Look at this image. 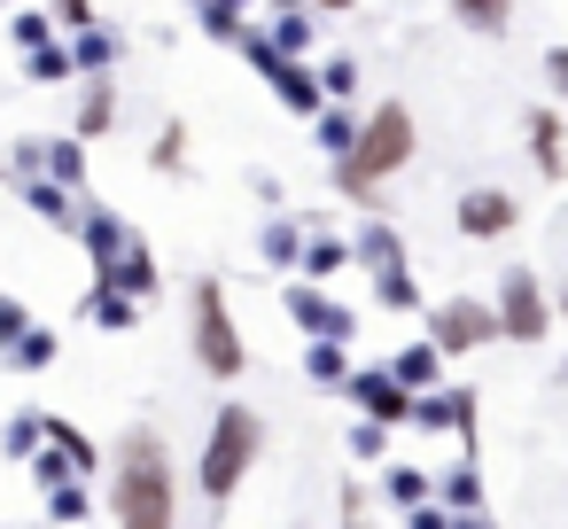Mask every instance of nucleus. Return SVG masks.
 <instances>
[{"mask_svg": "<svg viewBox=\"0 0 568 529\" xmlns=\"http://www.w3.org/2000/svg\"><path fill=\"white\" fill-rule=\"evenodd\" d=\"M110 513H118V529H172V521H180V490H172V459H164L156 428H133V436L118 444Z\"/></svg>", "mask_w": 568, "mask_h": 529, "instance_id": "1", "label": "nucleus"}, {"mask_svg": "<svg viewBox=\"0 0 568 529\" xmlns=\"http://www.w3.org/2000/svg\"><path fill=\"white\" fill-rule=\"evenodd\" d=\"M405 156H413V110H405V102H382V110L351 133V149H343V187L374 203V187H382Z\"/></svg>", "mask_w": 568, "mask_h": 529, "instance_id": "2", "label": "nucleus"}, {"mask_svg": "<svg viewBox=\"0 0 568 529\" xmlns=\"http://www.w3.org/2000/svg\"><path fill=\"white\" fill-rule=\"evenodd\" d=\"M257 413L250 405H226L219 420H211V444H203V490L211 498H234L242 490V475L257 467Z\"/></svg>", "mask_w": 568, "mask_h": 529, "instance_id": "3", "label": "nucleus"}, {"mask_svg": "<svg viewBox=\"0 0 568 529\" xmlns=\"http://www.w3.org/2000/svg\"><path fill=\"white\" fill-rule=\"evenodd\" d=\"M195 358L219 374V382H234L242 374V335H234V319H226V288L219 281H195Z\"/></svg>", "mask_w": 568, "mask_h": 529, "instance_id": "4", "label": "nucleus"}, {"mask_svg": "<svg viewBox=\"0 0 568 529\" xmlns=\"http://www.w3.org/2000/svg\"><path fill=\"white\" fill-rule=\"evenodd\" d=\"M545 327H552V312H545L537 281H529V273H506V288H498V335H514V343H537Z\"/></svg>", "mask_w": 568, "mask_h": 529, "instance_id": "5", "label": "nucleus"}, {"mask_svg": "<svg viewBox=\"0 0 568 529\" xmlns=\"http://www.w3.org/2000/svg\"><path fill=\"white\" fill-rule=\"evenodd\" d=\"M498 335V312H483V304H436V350H475V343H490Z\"/></svg>", "mask_w": 568, "mask_h": 529, "instance_id": "6", "label": "nucleus"}, {"mask_svg": "<svg viewBox=\"0 0 568 529\" xmlns=\"http://www.w3.org/2000/svg\"><path fill=\"white\" fill-rule=\"evenodd\" d=\"M506 226H514V195H498V187H475V195H459V234L490 242V234H506Z\"/></svg>", "mask_w": 568, "mask_h": 529, "instance_id": "7", "label": "nucleus"}, {"mask_svg": "<svg viewBox=\"0 0 568 529\" xmlns=\"http://www.w3.org/2000/svg\"><path fill=\"white\" fill-rule=\"evenodd\" d=\"M288 312H296L312 335H335V343L351 335V312H343V304H327V296H312V288H296V296H288Z\"/></svg>", "mask_w": 568, "mask_h": 529, "instance_id": "8", "label": "nucleus"}, {"mask_svg": "<svg viewBox=\"0 0 568 529\" xmlns=\"http://www.w3.org/2000/svg\"><path fill=\"white\" fill-rule=\"evenodd\" d=\"M351 389H358V405H366L374 420H397V413H405V389H397L389 374H351Z\"/></svg>", "mask_w": 568, "mask_h": 529, "instance_id": "9", "label": "nucleus"}, {"mask_svg": "<svg viewBox=\"0 0 568 529\" xmlns=\"http://www.w3.org/2000/svg\"><path fill=\"white\" fill-rule=\"evenodd\" d=\"M110 118H118V87H110V79H94V94H87V110H79V141H102V133H110Z\"/></svg>", "mask_w": 568, "mask_h": 529, "instance_id": "10", "label": "nucleus"}, {"mask_svg": "<svg viewBox=\"0 0 568 529\" xmlns=\"http://www.w3.org/2000/svg\"><path fill=\"white\" fill-rule=\"evenodd\" d=\"M48 444H55V451H63V467H79V475H87V467H94V444H87V436H79V428H71V420H48Z\"/></svg>", "mask_w": 568, "mask_h": 529, "instance_id": "11", "label": "nucleus"}, {"mask_svg": "<svg viewBox=\"0 0 568 529\" xmlns=\"http://www.w3.org/2000/svg\"><path fill=\"white\" fill-rule=\"evenodd\" d=\"M48 358H55V335H48V327H24V335L9 343V366H48Z\"/></svg>", "mask_w": 568, "mask_h": 529, "instance_id": "12", "label": "nucleus"}, {"mask_svg": "<svg viewBox=\"0 0 568 529\" xmlns=\"http://www.w3.org/2000/svg\"><path fill=\"white\" fill-rule=\"evenodd\" d=\"M71 63H79V71H110V63H118V40L87 24V40H79V55H71Z\"/></svg>", "mask_w": 568, "mask_h": 529, "instance_id": "13", "label": "nucleus"}, {"mask_svg": "<svg viewBox=\"0 0 568 529\" xmlns=\"http://www.w3.org/2000/svg\"><path fill=\"white\" fill-rule=\"evenodd\" d=\"M94 319H102V327H133V296H118V281H102V296H94Z\"/></svg>", "mask_w": 568, "mask_h": 529, "instance_id": "14", "label": "nucleus"}, {"mask_svg": "<svg viewBox=\"0 0 568 529\" xmlns=\"http://www.w3.org/2000/svg\"><path fill=\"white\" fill-rule=\"evenodd\" d=\"M48 513H55V521H79V513H87V490H79V482H48Z\"/></svg>", "mask_w": 568, "mask_h": 529, "instance_id": "15", "label": "nucleus"}, {"mask_svg": "<svg viewBox=\"0 0 568 529\" xmlns=\"http://www.w3.org/2000/svg\"><path fill=\"white\" fill-rule=\"evenodd\" d=\"M452 9L475 24V32H498V17H506V0H452Z\"/></svg>", "mask_w": 568, "mask_h": 529, "instance_id": "16", "label": "nucleus"}, {"mask_svg": "<svg viewBox=\"0 0 568 529\" xmlns=\"http://www.w3.org/2000/svg\"><path fill=\"white\" fill-rule=\"evenodd\" d=\"M79 63L63 55V48H32V79H71Z\"/></svg>", "mask_w": 568, "mask_h": 529, "instance_id": "17", "label": "nucleus"}, {"mask_svg": "<svg viewBox=\"0 0 568 529\" xmlns=\"http://www.w3.org/2000/svg\"><path fill=\"white\" fill-rule=\"evenodd\" d=\"M24 195H32V211H40V218H55V226H71V203H63V195H55L48 180H40V187H24Z\"/></svg>", "mask_w": 568, "mask_h": 529, "instance_id": "18", "label": "nucleus"}, {"mask_svg": "<svg viewBox=\"0 0 568 529\" xmlns=\"http://www.w3.org/2000/svg\"><path fill=\"white\" fill-rule=\"evenodd\" d=\"M351 133H358L351 118H320V141H327V156H343V149H351Z\"/></svg>", "mask_w": 568, "mask_h": 529, "instance_id": "19", "label": "nucleus"}, {"mask_svg": "<svg viewBox=\"0 0 568 529\" xmlns=\"http://www.w3.org/2000/svg\"><path fill=\"white\" fill-rule=\"evenodd\" d=\"M24 327H32V319H24V304H17V296H0V343H17Z\"/></svg>", "mask_w": 568, "mask_h": 529, "instance_id": "20", "label": "nucleus"}, {"mask_svg": "<svg viewBox=\"0 0 568 529\" xmlns=\"http://www.w3.org/2000/svg\"><path fill=\"white\" fill-rule=\"evenodd\" d=\"M17 40H24V48H48V17L24 9V17H17Z\"/></svg>", "mask_w": 568, "mask_h": 529, "instance_id": "21", "label": "nucleus"}, {"mask_svg": "<svg viewBox=\"0 0 568 529\" xmlns=\"http://www.w3.org/2000/svg\"><path fill=\"white\" fill-rule=\"evenodd\" d=\"M180 156H187V133H180V125H164V141H156V164H164V172H172V164H180Z\"/></svg>", "mask_w": 568, "mask_h": 529, "instance_id": "22", "label": "nucleus"}, {"mask_svg": "<svg viewBox=\"0 0 568 529\" xmlns=\"http://www.w3.org/2000/svg\"><path fill=\"white\" fill-rule=\"evenodd\" d=\"M343 257H351V250H343V242H312V257H304V265H312V273H335V265H343Z\"/></svg>", "mask_w": 568, "mask_h": 529, "instance_id": "23", "label": "nucleus"}, {"mask_svg": "<svg viewBox=\"0 0 568 529\" xmlns=\"http://www.w3.org/2000/svg\"><path fill=\"white\" fill-rule=\"evenodd\" d=\"M55 17H63L71 32H87V24H94V0H55Z\"/></svg>", "mask_w": 568, "mask_h": 529, "instance_id": "24", "label": "nucleus"}, {"mask_svg": "<svg viewBox=\"0 0 568 529\" xmlns=\"http://www.w3.org/2000/svg\"><path fill=\"white\" fill-rule=\"evenodd\" d=\"M312 374H320V382H343V350L320 343V350H312Z\"/></svg>", "mask_w": 568, "mask_h": 529, "instance_id": "25", "label": "nucleus"}, {"mask_svg": "<svg viewBox=\"0 0 568 529\" xmlns=\"http://www.w3.org/2000/svg\"><path fill=\"white\" fill-rule=\"evenodd\" d=\"M320 9H351V0H320Z\"/></svg>", "mask_w": 568, "mask_h": 529, "instance_id": "26", "label": "nucleus"}, {"mask_svg": "<svg viewBox=\"0 0 568 529\" xmlns=\"http://www.w3.org/2000/svg\"><path fill=\"white\" fill-rule=\"evenodd\" d=\"M560 304H568V296H560Z\"/></svg>", "mask_w": 568, "mask_h": 529, "instance_id": "27", "label": "nucleus"}]
</instances>
